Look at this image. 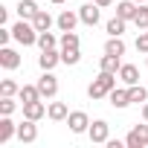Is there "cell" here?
Masks as SVG:
<instances>
[{"mask_svg":"<svg viewBox=\"0 0 148 148\" xmlns=\"http://www.w3.org/2000/svg\"><path fill=\"white\" fill-rule=\"evenodd\" d=\"M38 12H41V6L35 3V0H21L18 3V18H23V21H32Z\"/></svg>","mask_w":148,"mask_h":148,"instance_id":"obj_18","label":"cell"},{"mask_svg":"<svg viewBox=\"0 0 148 148\" xmlns=\"http://www.w3.org/2000/svg\"><path fill=\"white\" fill-rule=\"evenodd\" d=\"M0 67L3 70H18L21 67V55L12 47H0Z\"/></svg>","mask_w":148,"mask_h":148,"instance_id":"obj_12","label":"cell"},{"mask_svg":"<svg viewBox=\"0 0 148 148\" xmlns=\"http://www.w3.org/2000/svg\"><path fill=\"white\" fill-rule=\"evenodd\" d=\"M38 47L41 49H58L61 47V38H55L52 32H41L38 35Z\"/></svg>","mask_w":148,"mask_h":148,"instance_id":"obj_24","label":"cell"},{"mask_svg":"<svg viewBox=\"0 0 148 148\" xmlns=\"http://www.w3.org/2000/svg\"><path fill=\"white\" fill-rule=\"evenodd\" d=\"M6 21H9V9L0 6V23H6Z\"/></svg>","mask_w":148,"mask_h":148,"instance_id":"obj_33","label":"cell"},{"mask_svg":"<svg viewBox=\"0 0 148 148\" xmlns=\"http://www.w3.org/2000/svg\"><path fill=\"white\" fill-rule=\"evenodd\" d=\"M105 52H110V55H125V41H122V35H110L108 38V44H105Z\"/></svg>","mask_w":148,"mask_h":148,"instance_id":"obj_21","label":"cell"},{"mask_svg":"<svg viewBox=\"0 0 148 148\" xmlns=\"http://www.w3.org/2000/svg\"><path fill=\"white\" fill-rule=\"evenodd\" d=\"M79 18H82L84 26H96L99 18H102V6L99 3H84V6H79Z\"/></svg>","mask_w":148,"mask_h":148,"instance_id":"obj_7","label":"cell"},{"mask_svg":"<svg viewBox=\"0 0 148 148\" xmlns=\"http://www.w3.org/2000/svg\"><path fill=\"white\" fill-rule=\"evenodd\" d=\"M116 73H105V70H99V76L90 82V87H87V96L96 102V99H108V93L116 87Z\"/></svg>","mask_w":148,"mask_h":148,"instance_id":"obj_1","label":"cell"},{"mask_svg":"<svg viewBox=\"0 0 148 148\" xmlns=\"http://www.w3.org/2000/svg\"><path fill=\"white\" fill-rule=\"evenodd\" d=\"M35 84H38V90H41L44 99H55V93H58V79L52 76V70H44V76H41Z\"/></svg>","mask_w":148,"mask_h":148,"instance_id":"obj_5","label":"cell"},{"mask_svg":"<svg viewBox=\"0 0 148 148\" xmlns=\"http://www.w3.org/2000/svg\"><path fill=\"white\" fill-rule=\"evenodd\" d=\"M136 52L148 55V32H139V38H136Z\"/></svg>","mask_w":148,"mask_h":148,"instance_id":"obj_31","label":"cell"},{"mask_svg":"<svg viewBox=\"0 0 148 148\" xmlns=\"http://www.w3.org/2000/svg\"><path fill=\"white\" fill-rule=\"evenodd\" d=\"M145 67H148V55H145Z\"/></svg>","mask_w":148,"mask_h":148,"instance_id":"obj_39","label":"cell"},{"mask_svg":"<svg viewBox=\"0 0 148 148\" xmlns=\"http://www.w3.org/2000/svg\"><path fill=\"white\" fill-rule=\"evenodd\" d=\"M125 23H128V21H122V18L116 15V18H110V21L105 23V29H108V35H122V32H125Z\"/></svg>","mask_w":148,"mask_h":148,"instance_id":"obj_25","label":"cell"},{"mask_svg":"<svg viewBox=\"0 0 148 148\" xmlns=\"http://www.w3.org/2000/svg\"><path fill=\"white\" fill-rule=\"evenodd\" d=\"M82 41H79V35H76V29L73 32H61V49H76Z\"/></svg>","mask_w":148,"mask_h":148,"instance_id":"obj_26","label":"cell"},{"mask_svg":"<svg viewBox=\"0 0 148 148\" xmlns=\"http://www.w3.org/2000/svg\"><path fill=\"white\" fill-rule=\"evenodd\" d=\"M93 3H99V6H102V9H108V6H110V3H113V0H93Z\"/></svg>","mask_w":148,"mask_h":148,"instance_id":"obj_35","label":"cell"},{"mask_svg":"<svg viewBox=\"0 0 148 148\" xmlns=\"http://www.w3.org/2000/svg\"><path fill=\"white\" fill-rule=\"evenodd\" d=\"M18 99L26 105V102H38V99H44V96H41L38 84H23V87H21V93H18Z\"/></svg>","mask_w":148,"mask_h":148,"instance_id":"obj_22","label":"cell"},{"mask_svg":"<svg viewBox=\"0 0 148 148\" xmlns=\"http://www.w3.org/2000/svg\"><path fill=\"white\" fill-rule=\"evenodd\" d=\"M128 96H131V105H145V102H148V87L131 84V87H128Z\"/></svg>","mask_w":148,"mask_h":148,"instance_id":"obj_23","label":"cell"},{"mask_svg":"<svg viewBox=\"0 0 148 148\" xmlns=\"http://www.w3.org/2000/svg\"><path fill=\"white\" fill-rule=\"evenodd\" d=\"M136 9H139V3H134V0H119V3H116V15L122 21H134L136 18Z\"/></svg>","mask_w":148,"mask_h":148,"instance_id":"obj_15","label":"cell"},{"mask_svg":"<svg viewBox=\"0 0 148 148\" xmlns=\"http://www.w3.org/2000/svg\"><path fill=\"white\" fill-rule=\"evenodd\" d=\"M32 23H35V29H38V32H49L55 21H52V15H49L47 9H41V12H38L35 18H32Z\"/></svg>","mask_w":148,"mask_h":148,"instance_id":"obj_20","label":"cell"},{"mask_svg":"<svg viewBox=\"0 0 148 148\" xmlns=\"http://www.w3.org/2000/svg\"><path fill=\"white\" fill-rule=\"evenodd\" d=\"M134 23H136V29H139V32H145V29H148V6H145V3L136 9V18H134Z\"/></svg>","mask_w":148,"mask_h":148,"instance_id":"obj_29","label":"cell"},{"mask_svg":"<svg viewBox=\"0 0 148 148\" xmlns=\"http://www.w3.org/2000/svg\"><path fill=\"white\" fill-rule=\"evenodd\" d=\"M18 139H21L23 145H32V142L38 139V125H35V119H26V116H23V122L18 125Z\"/></svg>","mask_w":148,"mask_h":148,"instance_id":"obj_8","label":"cell"},{"mask_svg":"<svg viewBox=\"0 0 148 148\" xmlns=\"http://www.w3.org/2000/svg\"><path fill=\"white\" fill-rule=\"evenodd\" d=\"M145 32H148V29H145Z\"/></svg>","mask_w":148,"mask_h":148,"instance_id":"obj_40","label":"cell"},{"mask_svg":"<svg viewBox=\"0 0 148 148\" xmlns=\"http://www.w3.org/2000/svg\"><path fill=\"white\" fill-rule=\"evenodd\" d=\"M125 145H128V148H148V122L131 128L128 136H125Z\"/></svg>","mask_w":148,"mask_h":148,"instance_id":"obj_4","label":"cell"},{"mask_svg":"<svg viewBox=\"0 0 148 148\" xmlns=\"http://www.w3.org/2000/svg\"><path fill=\"white\" fill-rule=\"evenodd\" d=\"M15 108H18L15 96H0V116H12Z\"/></svg>","mask_w":148,"mask_h":148,"instance_id":"obj_27","label":"cell"},{"mask_svg":"<svg viewBox=\"0 0 148 148\" xmlns=\"http://www.w3.org/2000/svg\"><path fill=\"white\" fill-rule=\"evenodd\" d=\"M79 21H82V18H79V12H70V9H64V12L55 18V26H58L61 32H73Z\"/></svg>","mask_w":148,"mask_h":148,"instance_id":"obj_10","label":"cell"},{"mask_svg":"<svg viewBox=\"0 0 148 148\" xmlns=\"http://www.w3.org/2000/svg\"><path fill=\"white\" fill-rule=\"evenodd\" d=\"M47 116H49L52 122H67V116H70V108H67L64 102H52V105L47 108Z\"/></svg>","mask_w":148,"mask_h":148,"instance_id":"obj_16","label":"cell"},{"mask_svg":"<svg viewBox=\"0 0 148 148\" xmlns=\"http://www.w3.org/2000/svg\"><path fill=\"white\" fill-rule=\"evenodd\" d=\"M67 125H70L73 134H87V128H90V116H87L84 110H70Z\"/></svg>","mask_w":148,"mask_h":148,"instance_id":"obj_6","label":"cell"},{"mask_svg":"<svg viewBox=\"0 0 148 148\" xmlns=\"http://www.w3.org/2000/svg\"><path fill=\"white\" fill-rule=\"evenodd\" d=\"M38 35H41V32L35 29L32 21H23V18H21V21L12 26V38H15L21 47H35V44H38Z\"/></svg>","mask_w":148,"mask_h":148,"instance_id":"obj_2","label":"cell"},{"mask_svg":"<svg viewBox=\"0 0 148 148\" xmlns=\"http://www.w3.org/2000/svg\"><path fill=\"white\" fill-rule=\"evenodd\" d=\"M142 122H148V102L142 105Z\"/></svg>","mask_w":148,"mask_h":148,"instance_id":"obj_36","label":"cell"},{"mask_svg":"<svg viewBox=\"0 0 148 148\" xmlns=\"http://www.w3.org/2000/svg\"><path fill=\"white\" fill-rule=\"evenodd\" d=\"M134 3H139V6H142V3H148V0H134Z\"/></svg>","mask_w":148,"mask_h":148,"instance_id":"obj_38","label":"cell"},{"mask_svg":"<svg viewBox=\"0 0 148 148\" xmlns=\"http://www.w3.org/2000/svg\"><path fill=\"white\" fill-rule=\"evenodd\" d=\"M21 93V84L12 82V79H3L0 82V96H18Z\"/></svg>","mask_w":148,"mask_h":148,"instance_id":"obj_28","label":"cell"},{"mask_svg":"<svg viewBox=\"0 0 148 148\" xmlns=\"http://www.w3.org/2000/svg\"><path fill=\"white\" fill-rule=\"evenodd\" d=\"M49 3H55V6H61V3H64V0H49Z\"/></svg>","mask_w":148,"mask_h":148,"instance_id":"obj_37","label":"cell"},{"mask_svg":"<svg viewBox=\"0 0 148 148\" xmlns=\"http://www.w3.org/2000/svg\"><path fill=\"white\" fill-rule=\"evenodd\" d=\"M119 82H122L125 87L139 84V70H136L134 64H122V67H119Z\"/></svg>","mask_w":148,"mask_h":148,"instance_id":"obj_14","label":"cell"},{"mask_svg":"<svg viewBox=\"0 0 148 148\" xmlns=\"http://www.w3.org/2000/svg\"><path fill=\"white\" fill-rule=\"evenodd\" d=\"M105 145H108V148H122V142H119V139H108Z\"/></svg>","mask_w":148,"mask_h":148,"instance_id":"obj_34","label":"cell"},{"mask_svg":"<svg viewBox=\"0 0 148 148\" xmlns=\"http://www.w3.org/2000/svg\"><path fill=\"white\" fill-rule=\"evenodd\" d=\"M12 136H18V125L9 116H3V119H0V145H6Z\"/></svg>","mask_w":148,"mask_h":148,"instance_id":"obj_17","label":"cell"},{"mask_svg":"<svg viewBox=\"0 0 148 148\" xmlns=\"http://www.w3.org/2000/svg\"><path fill=\"white\" fill-rule=\"evenodd\" d=\"M23 116H26V119H35V122L44 119V116H47V105H44V99H38V102H26V105H23Z\"/></svg>","mask_w":148,"mask_h":148,"instance_id":"obj_13","label":"cell"},{"mask_svg":"<svg viewBox=\"0 0 148 148\" xmlns=\"http://www.w3.org/2000/svg\"><path fill=\"white\" fill-rule=\"evenodd\" d=\"M119 67H122V58L110 55V52H105L102 61H99V70H105V73H116V76H119Z\"/></svg>","mask_w":148,"mask_h":148,"instance_id":"obj_19","label":"cell"},{"mask_svg":"<svg viewBox=\"0 0 148 148\" xmlns=\"http://www.w3.org/2000/svg\"><path fill=\"white\" fill-rule=\"evenodd\" d=\"M58 64H61V49H41V55H38L41 70H55Z\"/></svg>","mask_w":148,"mask_h":148,"instance_id":"obj_9","label":"cell"},{"mask_svg":"<svg viewBox=\"0 0 148 148\" xmlns=\"http://www.w3.org/2000/svg\"><path fill=\"white\" fill-rule=\"evenodd\" d=\"M79 61H82L79 47H76V49H61V64H70V67H73V64H79Z\"/></svg>","mask_w":148,"mask_h":148,"instance_id":"obj_30","label":"cell"},{"mask_svg":"<svg viewBox=\"0 0 148 148\" xmlns=\"http://www.w3.org/2000/svg\"><path fill=\"white\" fill-rule=\"evenodd\" d=\"M87 136H90V142L105 145V142L110 139V125H108L105 119H93V122H90V128H87Z\"/></svg>","mask_w":148,"mask_h":148,"instance_id":"obj_3","label":"cell"},{"mask_svg":"<svg viewBox=\"0 0 148 148\" xmlns=\"http://www.w3.org/2000/svg\"><path fill=\"white\" fill-rule=\"evenodd\" d=\"M9 41H12V29H9V26H3V29H0V47H6Z\"/></svg>","mask_w":148,"mask_h":148,"instance_id":"obj_32","label":"cell"},{"mask_svg":"<svg viewBox=\"0 0 148 148\" xmlns=\"http://www.w3.org/2000/svg\"><path fill=\"white\" fill-rule=\"evenodd\" d=\"M108 102L116 108V110H125L128 105H131V96H128V87H113L110 93H108Z\"/></svg>","mask_w":148,"mask_h":148,"instance_id":"obj_11","label":"cell"}]
</instances>
